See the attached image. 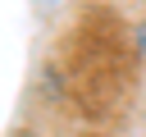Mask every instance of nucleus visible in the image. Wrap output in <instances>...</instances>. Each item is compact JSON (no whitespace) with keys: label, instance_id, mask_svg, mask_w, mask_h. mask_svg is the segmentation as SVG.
I'll return each instance as SVG.
<instances>
[{"label":"nucleus","instance_id":"1","mask_svg":"<svg viewBox=\"0 0 146 137\" xmlns=\"http://www.w3.org/2000/svg\"><path fill=\"white\" fill-rule=\"evenodd\" d=\"M59 91L82 114H110L132 87V46L110 9H87L55 50Z\"/></svg>","mask_w":146,"mask_h":137},{"label":"nucleus","instance_id":"2","mask_svg":"<svg viewBox=\"0 0 146 137\" xmlns=\"http://www.w3.org/2000/svg\"><path fill=\"white\" fill-rule=\"evenodd\" d=\"M137 50L146 55V23H141V32H137Z\"/></svg>","mask_w":146,"mask_h":137}]
</instances>
